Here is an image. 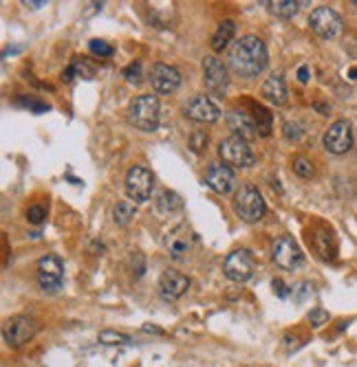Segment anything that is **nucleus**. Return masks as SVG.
<instances>
[{"instance_id":"nucleus-1","label":"nucleus","mask_w":357,"mask_h":367,"mask_svg":"<svg viewBox=\"0 0 357 367\" xmlns=\"http://www.w3.org/2000/svg\"><path fill=\"white\" fill-rule=\"evenodd\" d=\"M228 62H230V68L238 77L254 80V77H258L262 71H265V66L269 62L267 47L258 35H242L240 40H236L232 44Z\"/></svg>"},{"instance_id":"nucleus-35","label":"nucleus","mask_w":357,"mask_h":367,"mask_svg":"<svg viewBox=\"0 0 357 367\" xmlns=\"http://www.w3.org/2000/svg\"><path fill=\"white\" fill-rule=\"evenodd\" d=\"M298 80L303 82V84L309 82V68H307V66H300V68H298Z\"/></svg>"},{"instance_id":"nucleus-25","label":"nucleus","mask_w":357,"mask_h":367,"mask_svg":"<svg viewBox=\"0 0 357 367\" xmlns=\"http://www.w3.org/2000/svg\"><path fill=\"white\" fill-rule=\"evenodd\" d=\"M254 124L258 130V137H269L274 130V117L267 108L262 106H254Z\"/></svg>"},{"instance_id":"nucleus-26","label":"nucleus","mask_w":357,"mask_h":367,"mask_svg":"<svg viewBox=\"0 0 357 367\" xmlns=\"http://www.w3.org/2000/svg\"><path fill=\"white\" fill-rule=\"evenodd\" d=\"M293 172L298 174L300 179H313L315 167H313V163L307 157H295L293 159Z\"/></svg>"},{"instance_id":"nucleus-5","label":"nucleus","mask_w":357,"mask_h":367,"mask_svg":"<svg viewBox=\"0 0 357 367\" xmlns=\"http://www.w3.org/2000/svg\"><path fill=\"white\" fill-rule=\"evenodd\" d=\"M218 157L223 159L225 165H234V167H250L254 165L256 157L254 152L250 148V141L236 137V134H232V137L223 139L218 143Z\"/></svg>"},{"instance_id":"nucleus-30","label":"nucleus","mask_w":357,"mask_h":367,"mask_svg":"<svg viewBox=\"0 0 357 367\" xmlns=\"http://www.w3.org/2000/svg\"><path fill=\"white\" fill-rule=\"evenodd\" d=\"M88 49H90V53H95V55H100V57H112V55H115V49H112V47H110L108 42H104V40H90Z\"/></svg>"},{"instance_id":"nucleus-6","label":"nucleus","mask_w":357,"mask_h":367,"mask_svg":"<svg viewBox=\"0 0 357 367\" xmlns=\"http://www.w3.org/2000/svg\"><path fill=\"white\" fill-rule=\"evenodd\" d=\"M309 27L322 40H333L342 33V18L331 7H315L309 16Z\"/></svg>"},{"instance_id":"nucleus-36","label":"nucleus","mask_w":357,"mask_h":367,"mask_svg":"<svg viewBox=\"0 0 357 367\" xmlns=\"http://www.w3.org/2000/svg\"><path fill=\"white\" fill-rule=\"evenodd\" d=\"M144 332H155V335H163V330H161V327H157V325H144Z\"/></svg>"},{"instance_id":"nucleus-16","label":"nucleus","mask_w":357,"mask_h":367,"mask_svg":"<svg viewBox=\"0 0 357 367\" xmlns=\"http://www.w3.org/2000/svg\"><path fill=\"white\" fill-rule=\"evenodd\" d=\"M205 183L208 187H212L216 194H230V191L236 187V176H234V169L225 163H212L205 172Z\"/></svg>"},{"instance_id":"nucleus-21","label":"nucleus","mask_w":357,"mask_h":367,"mask_svg":"<svg viewBox=\"0 0 357 367\" xmlns=\"http://www.w3.org/2000/svg\"><path fill=\"white\" fill-rule=\"evenodd\" d=\"M234 33H236L234 20H223L216 27L214 35H212V49H214V53H221V51L228 49L230 42H232V37H234Z\"/></svg>"},{"instance_id":"nucleus-22","label":"nucleus","mask_w":357,"mask_h":367,"mask_svg":"<svg viewBox=\"0 0 357 367\" xmlns=\"http://www.w3.org/2000/svg\"><path fill=\"white\" fill-rule=\"evenodd\" d=\"M271 16L283 18V20H289L298 13V9L303 7V3H295V0H269V3H262Z\"/></svg>"},{"instance_id":"nucleus-14","label":"nucleus","mask_w":357,"mask_h":367,"mask_svg":"<svg viewBox=\"0 0 357 367\" xmlns=\"http://www.w3.org/2000/svg\"><path fill=\"white\" fill-rule=\"evenodd\" d=\"M185 117H190L197 124H216L221 119V108L208 95H197V97L185 106Z\"/></svg>"},{"instance_id":"nucleus-18","label":"nucleus","mask_w":357,"mask_h":367,"mask_svg":"<svg viewBox=\"0 0 357 367\" xmlns=\"http://www.w3.org/2000/svg\"><path fill=\"white\" fill-rule=\"evenodd\" d=\"M262 97L274 106H285L287 104V86L283 75H269L265 84H262Z\"/></svg>"},{"instance_id":"nucleus-11","label":"nucleus","mask_w":357,"mask_h":367,"mask_svg":"<svg viewBox=\"0 0 357 367\" xmlns=\"http://www.w3.org/2000/svg\"><path fill=\"white\" fill-rule=\"evenodd\" d=\"M322 143L331 154H337V157H342V154L351 152V148H353V124L346 121V119L335 121L324 132Z\"/></svg>"},{"instance_id":"nucleus-19","label":"nucleus","mask_w":357,"mask_h":367,"mask_svg":"<svg viewBox=\"0 0 357 367\" xmlns=\"http://www.w3.org/2000/svg\"><path fill=\"white\" fill-rule=\"evenodd\" d=\"M309 242L311 246L315 248V253L320 255L322 260H335V246H333V238L327 229H317L309 236Z\"/></svg>"},{"instance_id":"nucleus-31","label":"nucleus","mask_w":357,"mask_h":367,"mask_svg":"<svg viewBox=\"0 0 357 367\" xmlns=\"http://www.w3.org/2000/svg\"><path fill=\"white\" fill-rule=\"evenodd\" d=\"M303 128H305V126L300 124V121H287V124H285V139H287V141H298V139L305 134Z\"/></svg>"},{"instance_id":"nucleus-9","label":"nucleus","mask_w":357,"mask_h":367,"mask_svg":"<svg viewBox=\"0 0 357 367\" xmlns=\"http://www.w3.org/2000/svg\"><path fill=\"white\" fill-rule=\"evenodd\" d=\"M35 332H37V323L27 315H16V317L7 319V323L3 325V337L9 347L27 345L35 337Z\"/></svg>"},{"instance_id":"nucleus-8","label":"nucleus","mask_w":357,"mask_h":367,"mask_svg":"<svg viewBox=\"0 0 357 367\" xmlns=\"http://www.w3.org/2000/svg\"><path fill=\"white\" fill-rule=\"evenodd\" d=\"M64 282V264L62 260L49 253L40 262H37V284L45 293H58Z\"/></svg>"},{"instance_id":"nucleus-13","label":"nucleus","mask_w":357,"mask_h":367,"mask_svg":"<svg viewBox=\"0 0 357 367\" xmlns=\"http://www.w3.org/2000/svg\"><path fill=\"white\" fill-rule=\"evenodd\" d=\"M203 82L208 86L210 92H225L230 84V75H228V66H225L216 55H208L203 60Z\"/></svg>"},{"instance_id":"nucleus-7","label":"nucleus","mask_w":357,"mask_h":367,"mask_svg":"<svg viewBox=\"0 0 357 367\" xmlns=\"http://www.w3.org/2000/svg\"><path fill=\"white\" fill-rule=\"evenodd\" d=\"M271 258H274L276 266H280L283 270H295L305 262L303 248H300V244L291 236H280V238L274 240Z\"/></svg>"},{"instance_id":"nucleus-28","label":"nucleus","mask_w":357,"mask_h":367,"mask_svg":"<svg viewBox=\"0 0 357 367\" xmlns=\"http://www.w3.org/2000/svg\"><path fill=\"white\" fill-rule=\"evenodd\" d=\"M100 343L104 345H122V343H130V339L122 332H112V330H102L100 332Z\"/></svg>"},{"instance_id":"nucleus-32","label":"nucleus","mask_w":357,"mask_h":367,"mask_svg":"<svg viewBox=\"0 0 357 367\" xmlns=\"http://www.w3.org/2000/svg\"><path fill=\"white\" fill-rule=\"evenodd\" d=\"M45 218H47V209L42 205H33V207L27 209V220L31 224H42Z\"/></svg>"},{"instance_id":"nucleus-4","label":"nucleus","mask_w":357,"mask_h":367,"mask_svg":"<svg viewBox=\"0 0 357 367\" xmlns=\"http://www.w3.org/2000/svg\"><path fill=\"white\" fill-rule=\"evenodd\" d=\"M153 187H155V176L146 165H133L126 174V196L133 200L135 205H144L153 196Z\"/></svg>"},{"instance_id":"nucleus-3","label":"nucleus","mask_w":357,"mask_h":367,"mask_svg":"<svg viewBox=\"0 0 357 367\" xmlns=\"http://www.w3.org/2000/svg\"><path fill=\"white\" fill-rule=\"evenodd\" d=\"M232 207L236 211V216L240 220H245V222L262 220V216H265V211H267V205H265V200H262V194L258 191V187L252 185V183L240 185L236 189Z\"/></svg>"},{"instance_id":"nucleus-27","label":"nucleus","mask_w":357,"mask_h":367,"mask_svg":"<svg viewBox=\"0 0 357 367\" xmlns=\"http://www.w3.org/2000/svg\"><path fill=\"white\" fill-rule=\"evenodd\" d=\"M141 62H133V64H128L124 68V77H126V82L128 84H133V86H139L141 84Z\"/></svg>"},{"instance_id":"nucleus-39","label":"nucleus","mask_w":357,"mask_h":367,"mask_svg":"<svg viewBox=\"0 0 357 367\" xmlns=\"http://www.w3.org/2000/svg\"><path fill=\"white\" fill-rule=\"evenodd\" d=\"M353 5H355V7H357V0H353Z\"/></svg>"},{"instance_id":"nucleus-12","label":"nucleus","mask_w":357,"mask_h":367,"mask_svg":"<svg viewBox=\"0 0 357 367\" xmlns=\"http://www.w3.org/2000/svg\"><path fill=\"white\" fill-rule=\"evenodd\" d=\"M187 288H190V277L183 275L181 270L168 268V270H163L161 277H159V295L165 301L181 299L187 293Z\"/></svg>"},{"instance_id":"nucleus-23","label":"nucleus","mask_w":357,"mask_h":367,"mask_svg":"<svg viewBox=\"0 0 357 367\" xmlns=\"http://www.w3.org/2000/svg\"><path fill=\"white\" fill-rule=\"evenodd\" d=\"M135 216H137V207L130 200H122L115 205V209H112V220H115V224H119V227H128L135 220Z\"/></svg>"},{"instance_id":"nucleus-29","label":"nucleus","mask_w":357,"mask_h":367,"mask_svg":"<svg viewBox=\"0 0 357 367\" xmlns=\"http://www.w3.org/2000/svg\"><path fill=\"white\" fill-rule=\"evenodd\" d=\"M190 148L201 154L203 150H208V134H205V130H197L190 134Z\"/></svg>"},{"instance_id":"nucleus-10","label":"nucleus","mask_w":357,"mask_h":367,"mask_svg":"<svg viewBox=\"0 0 357 367\" xmlns=\"http://www.w3.org/2000/svg\"><path fill=\"white\" fill-rule=\"evenodd\" d=\"M254 266H256V262H254L252 251L236 248V251H232L228 258H225L223 270H225V275H228V279H232L236 284H242V282L252 279Z\"/></svg>"},{"instance_id":"nucleus-2","label":"nucleus","mask_w":357,"mask_h":367,"mask_svg":"<svg viewBox=\"0 0 357 367\" xmlns=\"http://www.w3.org/2000/svg\"><path fill=\"white\" fill-rule=\"evenodd\" d=\"M128 119L144 132H155L161 119V106L157 95H139L128 106Z\"/></svg>"},{"instance_id":"nucleus-38","label":"nucleus","mask_w":357,"mask_h":367,"mask_svg":"<svg viewBox=\"0 0 357 367\" xmlns=\"http://www.w3.org/2000/svg\"><path fill=\"white\" fill-rule=\"evenodd\" d=\"M349 77H351V80H357V66H353V68L349 71Z\"/></svg>"},{"instance_id":"nucleus-24","label":"nucleus","mask_w":357,"mask_h":367,"mask_svg":"<svg viewBox=\"0 0 357 367\" xmlns=\"http://www.w3.org/2000/svg\"><path fill=\"white\" fill-rule=\"evenodd\" d=\"M168 251H170V255L175 260H181L187 251H190V236L185 238V234H179V231H175V234L168 236Z\"/></svg>"},{"instance_id":"nucleus-17","label":"nucleus","mask_w":357,"mask_h":367,"mask_svg":"<svg viewBox=\"0 0 357 367\" xmlns=\"http://www.w3.org/2000/svg\"><path fill=\"white\" fill-rule=\"evenodd\" d=\"M228 124H230V130H234V134H236V137H240V139L250 141V139L258 137V130H256L254 117H252L250 112H245V110L234 108V110L228 114Z\"/></svg>"},{"instance_id":"nucleus-34","label":"nucleus","mask_w":357,"mask_h":367,"mask_svg":"<svg viewBox=\"0 0 357 367\" xmlns=\"http://www.w3.org/2000/svg\"><path fill=\"white\" fill-rule=\"evenodd\" d=\"M271 286H274V293H276L280 299H287V297L291 295V291H289V288L285 286V282H283V279H274V282H271Z\"/></svg>"},{"instance_id":"nucleus-33","label":"nucleus","mask_w":357,"mask_h":367,"mask_svg":"<svg viewBox=\"0 0 357 367\" xmlns=\"http://www.w3.org/2000/svg\"><path fill=\"white\" fill-rule=\"evenodd\" d=\"M309 323L313 327H322L324 323H329V313L322 311V308H313V311L309 313Z\"/></svg>"},{"instance_id":"nucleus-20","label":"nucleus","mask_w":357,"mask_h":367,"mask_svg":"<svg viewBox=\"0 0 357 367\" xmlns=\"http://www.w3.org/2000/svg\"><path fill=\"white\" fill-rule=\"evenodd\" d=\"M155 207H157L159 214L172 216V214H177V211H181L183 200H181V196L177 194V191H172V189H161L159 194H157V198H155Z\"/></svg>"},{"instance_id":"nucleus-15","label":"nucleus","mask_w":357,"mask_h":367,"mask_svg":"<svg viewBox=\"0 0 357 367\" xmlns=\"http://www.w3.org/2000/svg\"><path fill=\"white\" fill-rule=\"evenodd\" d=\"M150 84H153L155 92L159 95H170L181 86V73L175 66L168 64H155L150 71Z\"/></svg>"},{"instance_id":"nucleus-37","label":"nucleus","mask_w":357,"mask_h":367,"mask_svg":"<svg viewBox=\"0 0 357 367\" xmlns=\"http://www.w3.org/2000/svg\"><path fill=\"white\" fill-rule=\"evenodd\" d=\"M47 3H45V0H40V3H27V0H25V7H31V9H40V7H45Z\"/></svg>"}]
</instances>
